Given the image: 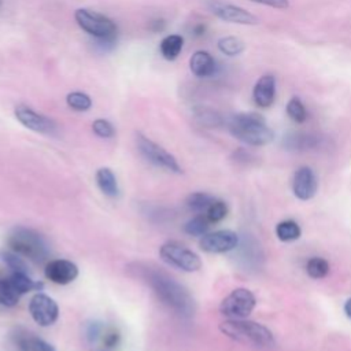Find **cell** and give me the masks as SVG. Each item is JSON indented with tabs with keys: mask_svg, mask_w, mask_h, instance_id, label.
Wrapping results in <instances>:
<instances>
[{
	"mask_svg": "<svg viewBox=\"0 0 351 351\" xmlns=\"http://www.w3.org/2000/svg\"><path fill=\"white\" fill-rule=\"evenodd\" d=\"M228 204L223 202V200H218L215 199L210 206L206 210V217L208 218V221L211 223H217V222H221L226 215H228Z\"/></svg>",
	"mask_w": 351,
	"mask_h": 351,
	"instance_id": "1f68e13d",
	"label": "cell"
},
{
	"mask_svg": "<svg viewBox=\"0 0 351 351\" xmlns=\"http://www.w3.org/2000/svg\"><path fill=\"white\" fill-rule=\"evenodd\" d=\"M159 256L167 265L186 273L197 271L202 267V259L196 252L177 241H167L159 248Z\"/></svg>",
	"mask_w": 351,
	"mask_h": 351,
	"instance_id": "52a82bcc",
	"label": "cell"
},
{
	"mask_svg": "<svg viewBox=\"0 0 351 351\" xmlns=\"http://www.w3.org/2000/svg\"><path fill=\"white\" fill-rule=\"evenodd\" d=\"M33 337L34 335L32 332L18 326L11 333V344L15 347L16 351H30Z\"/></svg>",
	"mask_w": 351,
	"mask_h": 351,
	"instance_id": "83f0119b",
	"label": "cell"
},
{
	"mask_svg": "<svg viewBox=\"0 0 351 351\" xmlns=\"http://www.w3.org/2000/svg\"><path fill=\"white\" fill-rule=\"evenodd\" d=\"M344 313L351 319V298L347 299V302L344 303Z\"/></svg>",
	"mask_w": 351,
	"mask_h": 351,
	"instance_id": "ab89813d",
	"label": "cell"
},
{
	"mask_svg": "<svg viewBox=\"0 0 351 351\" xmlns=\"http://www.w3.org/2000/svg\"><path fill=\"white\" fill-rule=\"evenodd\" d=\"M214 200L215 197L207 192H193L186 197L185 204L191 211L202 214L206 213V210Z\"/></svg>",
	"mask_w": 351,
	"mask_h": 351,
	"instance_id": "7402d4cb",
	"label": "cell"
},
{
	"mask_svg": "<svg viewBox=\"0 0 351 351\" xmlns=\"http://www.w3.org/2000/svg\"><path fill=\"white\" fill-rule=\"evenodd\" d=\"M189 67L199 78H208L217 73V62L207 51H196L189 59Z\"/></svg>",
	"mask_w": 351,
	"mask_h": 351,
	"instance_id": "2e32d148",
	"label": "cell"
},
{
	"mask_svg": "<svg viewBox=\"0 0 351 351\" xmlns=\"http://www.w3.org/2000/svg\"><path fill=\"white\" fill-rule=\"evenodd\" d=\"M276 236L281 241H295L302 236V229L298 225V222L292 219H285L277 223L276 226Z\"/></svg>",
	"mask_w": 351,
	"mask_h": 351,
	"instance_id": "44dd1931",
	"label": "cell"
},
{
	"mask_svg": "<svg viewBox=\"0 0 351 351\" xmlns=\"http://www.w3.org/2000/svg\"><path fill=\"white\" fill-rule=\"evenodd\" d=\"M136 145L138 152L144 156V159H147L149 163L155 165L156 167H160L166 171L176 173V174L182 173V169L178 165L177 159L169 151H166L162 145L156 144L155 141L145 137L144 134L136 133Z\"/></svg>",
	"mask_w": 351,
	"mask_h": 351,
	"instance_id": "8992f818",
	"label": "cell"
},
{
	"mask_svg": "<svg viewBox=\"0 0 351 351\" xmlns=\"http://www.w3.org/2000/svg\"><path fill=\"white\" fill-rule=\"evenodd\" d=\"M119 341V333L115 330H108L104 332L103 335V343L106 344V347H115Z\"/></svg>",
	"mask_w": 351,
	"mask_h": 351,
	"instance_id": "8d00e7d4",
	"label": "cell"
},
{
	"mask_svg": "<svg viewBox=\"0 0 351 351\" xmlns=\"http://www.w3.org/2000/svg\"><path fill=\"white\" fill-rule=\"evenodd\" d=\"M318 144V137L310 133H291L284 138V145L288 149H296V151H304L314 148Z\"/></svg>",
	"mask_w": 351,
	"mask_h": 351,
	"instance_id": "d6986e66",
	"label": "cell"
},
{
	"mask_svg": "<svg viewBox=\"0 0 351 351\" xmlns=\"http://www.w3.org/2000/svg\"><path fill=\"white\" fill-rule=\"evenodd\" d=\"M1 5H3V0H0V8H1Z\"/></svg>",
	"mask_w": 351,
	"mask_h": 351,
	"instance_id": "60d3db41",
	"label": "cell"
},
{
	"mask_svg": "<svg viewBox=\"0 0 351 351\" xmlns=\"http://www.w3.org/2000/svg\"><path fill=\"white\" fill-rule=\"evenodd\" d=\"M66 103L75 111H88L92 107V99L84 92H71L66 96Z\"/></svg>",
	"mask_w": 351,
	"mask_h": 351,
	"instance_id": "f546056e",
	"label": "cell"
},
{
	"mask_svg": "<svg viewBox=\"0 0 351 351\" xmlns=\"http://www.w3.org/2000/svg\"><path fill=\"white\" fill-rule=\"evenodd\" d=\"M8 280L14 289L22 296L30 291H41L44 288V284L41 281L33 280L27 273L21 271H11L8 274Z\"/></svg>",
	"mask_w": 351,
	"mask_h": 351,
	"instance_id": "e0dca14e",
	"label": "cell"
},
{
	"mask_svg": "<svg viewBox=\"0 0 351 351\" xmlns=\"http://www.w3.org/2000/svg\"><path fill=\"white\" fill-rule=\"evenodd\" d=\"M92 130L96 136L101 137V138H111L115 134V129L112 126L111 122H108L107 119H95L92 123Z\"/></svg>",
	"mask_w": 351,
	"mask_h": 351,
	"instance_id": "d6a6232c",
	"label": "cell"
},
{
	"mask_svg": "<svg viewBox=\"0 0 351 351\" xmlns=\"http://www.w3.org/2000/svg\"><path fill=\"white\" fill-rule=\"evenodd\" d=\"M195 117L199 123H202L207 128H215L222 123L221 115L211 108H199L195 111Z\"/></svg>",
	"mask_w": 351,
	"mask_h": 351,
	"instance_id": "4dcf8cb0",
	"label": "cell"
},
{
	"mask_svg": "<svg viewBox=\"0 0 351 351\" xmlns=\"http://www.w3.org/2000/svg\"><path fill=\"white\" fill-rule=\"evenodd\" d=\"M252 99L261 108H269L276 100V78L271 74L259 77L252 89Z\"/></svg>",
	"mask_w": 351,
	"mask_h": 351,
	"instance_id": "9a60e30c",
	"label": "cell"
},
{
	"mask_svg": "<svg viewBox=\"0 0 351 351\" xmlns=\"http://www.w3.org/2000/svg\"><path fill=\"white\" fill-rule=\"evenodd\" d=\"M0 258L11 271H21V273L29 274L26 262L19 254L14 252L12 250H0Z\"/></svg>",
	"mask_w": 351,
	"mask_h": 351,
	"instance_id": "d4e9b609",
	"label": "cell"
},
{
	"mask_svg": "<svg viewBox=\"0 0 351 351\" xmlns=\"http://www.w3.org/2000/svg\"><path fill=\"white\" fill-rule=\"evenodd\" d=\"M29 313L36 324L45 328L56 322L59 317V307L51 296L37 292L29 302Z\"/></svg>",
	"mask_w": 351,
	"mask_h": 351,
	"instance_id": "30bf717a",
	"label": "cell"
},
{
	"mask_svg": "<svg viewBox=\"0 0 351 351\" xmlns=\"http://www.w3.org/2000/svg\"><path fill=\"white\" fill-rule=\"evenodd\" d=\"M100 337H103V325L99 321H90L85 325V339L88 343L93 344Z\"/></svg>",
	"mask_w": 351,
	"mask_h": 351,
	"instance_id": "836d02e7",
	"label": "cell"
},
{
	"mask_svg": "<svg viewBox=\"0 0 351 351\" xmlns=\"http://www.w3.org/2000/svg\"><path fill=\"white\" fill-rule=\"evenodd\" d=\"M226 125L229 133L247 145L263 147L274 140V132L258 112L233 114Z\"/></svg>",
	"mask_w": 351,
	"mask_h": 351,
	"instance_id": "7a4b0ae2",
	"label": "cell"
},
{
	"mask_svg": "<svg viewBox=\"0 0 351 351\" xmlns=\"http://www.w3.org/2000/svg\"><path fill=\"white\" fill-rule=\"evenodd\" d=\"M44 274L49 281L59 285H66L77 278L78 267L74 262L67 259H52L47 262Z\"/></svg>",
	"mask_w": 351,
	"mask_h": 351,
	"instance_id": "5bb4252c",
	"label": "cell"
},
{
	"mask_svg": "<svg viewBox=\"0 0 351 351\" xmlns=\"http://www.w3.org/2000/svg\"><path fill=\"white\" fill-rule=\"evenodd\" d=\"M184 45V38L180 34H169L162 38L159 51L166 60H174L178 58Z\"/></svg>",
	"mask_w": 351,
	"mask_h": 351,
	"instance_id": "ffe728a7",
	"label": "cell"
},
{
	"mask_svg": "<svg viewBox=\"0 0 351 351\" xmlns=\"http://www.w3.org/2000/svg\"><path fill=\"white\" fill-rule=\"evenodd\" d=\"M128 271L141 278L154 291L159 302L177 315L188 318L195 313V300L188 289L160 267L144 262H134L129 265Z\"/></svg>",
	"mask_w": 351,
	"mask_h": 351,
	"instance_id": "6da1fadb",
	"label": "cell"
},
{
	"mask_svg": "<svg viewBox=\"0 0 351 351\" xmlns=\"http://www.w3.org/2000/svg\"><path fill=\"white\" fill-rule=\"evenodd\" d=\"M219 329L229 339L256 348H270L276 343L273 333L265 325L244 318H229L219 325Z\"/></svg>",
	"mask_w": 351,
	"mask_h": 351,
	"instance_id": "3957f363",
	"label": "cell"
},
{
	"mask_svg": "<svg viewBox=\"0 0 351 351\" xmlns=\"http://www.w3.org/2000/svg\"><path fill=\"white\" fill-rule=\"evenodd\" d=\"M15 118L22 123L25 128L41 133V134H53L58 130V126L53 119L45 117L44 114H40L30 108L29 106L19 104L14 110Z\"/></svg>",
	"mask_w": 351,
	"mask_h": 351,
	"instance_id": "7c38bea8",
	"label": "cell"
},
{
	"mask_svg": "<svg viewBox=\"0 0 351 351\" xmlns=\"http://www.w3.org/2000/svg\"><path fill=\"white\" fill-rule=\"evenodd\" d=\"M148 27H149V30H152L154 33H159V32L165 30L166 22H165V19H162V18H156V19H152V21L149 22Z\"/></svg>",
	"mask_w": 351,
	"mask_h": 351,
	"instance_id": "74e56055",
	"label": "cell"
},
{
	"mask_svg": "<svg viewBox=\"0 0 351 351\" xmlns=\"http://www.w3.org/2000/svg\"><path fill=\"white\" fill-rule=\"evenodd\" d=\"M285 110H287L288 117L296 123H303L307 119V110H306L304 104L302 103V100L296 96H293L288 100Z\"/></svg>",
	"mask_w": 351,
	"mask_h": 351,
	"instance_id": "f1b7e54d",
	"label": "cell"
},
{
	"mask_svg": "<svg viewBox=\"0 0 351 351\" xmlns=\"http://www.w3.org/2000/svg\"><path fill=\"white\" fill-rule=\"evenodd\" d=\"M218 49L226 56H237L244 51V43L234 36H226L218 40Z\"/></svg>",
	"mask_w": 351,
	"mask_h": 351,
	"instance_id": "484cf974",
	"label": "cell"
},
{
	"mask_svg": "<svg viewBox=\"0 0 351 351\" xmlns=\"http://www.w3.org/2000/svg\"><path fill=\"white\" fill-rule=\"evenodd\" d=\"M74 19L78 26L90 34L95 40L117 41L118 27L115 22L108 16L88 8H78L74 12Z\"/></svg>",
	"mask_w": 351,
	"mask_h": 351,
	"instance_id": "5b68a950",
	"label": "cell"
},
{
	"mask_svg": "<svg viewBox=\"0 0 351 351\" xmlns=\"http://www.w3.org/2000/svg\"><path fill=\"white\" fill-rule=\"evenodd\" d=\"M21 295L11 285L8 276L0 277V304L4 307H14L18 304Z\"/></svg>",
	"mask_w": 351,
	"mask_h": 351,
	"instance_id": "cb8c5ba5",
	"label": "cell"
},
{
	"mask_svg": "<svg viewBox=\"0 0 351 351\" xmlns=\"http://www.w3.org/2000/svg\"><path fill=\"white\" fill-rule=\"evenodd\" d=\"M208 10L219 19L237 25H258L259 19L252 12L223 0H207Z\"/></svg>",
	"mask_w": 351,
	"mask_h": 351,
	"instance_id": "9c48e42d",
	"label": "cell"
},
{
	"mask_svg": "<svg viewBox=\"0 0 351 351\" xmlns=\"http://www.w3.org/2000/svg\"><path fill=\"white\" fill-rule=\"evenodd\" d=\"M306 271L311 278H324L329 273V263L326 259L321 256H313L306 263Z\"/></svg>",
	"mask_w": 351,
	"mask_h": 351,
	"instance_id": "4316f807",
	"label": "cell"
},
{
	"mask_svg": "<svg viewBox=\"0 0 351 351\" xmlns=\"http://www.w3.org/2000/svg\"><path fill=\"white\" fill-rule=\"evenodd\" d=\"M211 226V222L206 217V214H197L196 217L191 218L185 225H184V232L189 236H204L208 233V229Z\"/></svg>",
	"mask_w": 351,
	"mask_h": 351,
	"instance_id": "603a6c76",
	"label": "cell"
},
{
	"mask_svg": "<svg viewBox=\"0 0 351 351\" xmlns=\"http://www.w3.org/2000/svg\"><path fill=\"white\" fill-rule=\"evenodd\" d=\"M7 244L10 250L34 263H43L49 256L45 239L37 230L26 226H15L8 234Z\"/></svg>",
	"mask_w": 351,
	"mask_h": 351,
	"instance_id": "277c9868",
	"label": "cell"
},
{
	"mask_svg": "<svg viewBox=\"0 0 351 351\" xmlns=\"http://www.w3.org/2000/svg\"><path fill=\"white\" fill-rule=\"evenodd\" d=\"M204 33H206V25H203V23H197L192 27V34L196 36V37H200Z\"/></svg>",
	"mask_w": 351,
	"mask_h": 351,
	"instance_id": "f35d334b",
	"label": "cell"
},
{
	"mask_svg": "<svg viewBox=\"0 0 351 351\" xmlns=\"http://www.w3.org/2000/svg\"><path fill=\"white\" fill-rule=\"evenodd\" d=\"M96 182L99 189L110 197H115L119 193V186L114 171L110 167H100L96 171Z\"/></svg>",
	"mask_w": 351,
	"mask_h": 351,
	"instance_id": "ac0fdd59",
	"label": "cell"
},
{
	"mask_svg": "<svg viewBox=\"0 0 351 351\" xmlns=\"http://www.w3.org/2000/svg\"><path fill=\"white\" fill-rule=\"evenodd\" d=\"M256 299L247 288H236L219 303V313L228 318H247L255 308Z\"/></svg>",
	"mask_w": 351,
	"mask_h": 351,
	"instance_id": "ba28073f",
	"label": "cell"
},
{
	"mask_svg": "<svg viewBox=\"0 0 351 351\" xmlns=\"http://www.w3.org/2000/svg\"><path fill=\"white\" fill-rule=\"evenodd\" d=\"M239 243H240V239L236 232L229 229H222V230L210 232L202 236L199 240V247L202 251L208 254H223L237 248Z\"/></svg>",
	"mask_w": 351,
	"mask_h": 351,
	"instance_id": "8fae6325",
	"label": "cell"
},
{
	"mask_svg": "<svg viewBox=\"0 0 351 351\" xmlns=\"http://www.w3.org/2000/svg\"><path fill=\"white\" fill-rule=\"evenodd\" d=\"M258 4H263V5H269L271 8H278V10H285L289 7V1L288 0H250Z\"/></svg>",
	"mask_w": 351,
	"mask_h": 351,
	"instance_id": "d590c367",
	"label": "cell"
},
{
	"mask_svg": "<svg viewBox=\"0 0 351 351\" xmlns=\"http://www.w3.org/2000/svg\"><path fill=\"white\" fill-rule=\"evenodd\" d=\"M318 180L314 170L308 166H300L292 178L293 195L300 200H310L315 196Z\"/></svg>",
	"mask_w": 351,
	"mask_h": 351,
	"instance_id": "4fadbf2b",
	"label": "cell"
},
{
	"mask_svg": "<svg viewBox=\"0 0 351 351\" xmlns=\"http://www.w3.org/2000/svg\"><path fill=\"white\" fill-rule=\"evenodd\" d=\"M30 351H56L55 347L52 344H49L48 341L34 336L32 340V346H30Z\"/></svg>",
	"mask_w": 351,
	"mask_h": 351,
	"instance_id": "e575fe53",
	"label": "cell"
}]
</instances>
